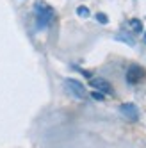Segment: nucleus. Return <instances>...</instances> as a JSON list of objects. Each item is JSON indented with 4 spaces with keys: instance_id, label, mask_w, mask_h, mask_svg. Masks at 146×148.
Here are the masks:
<instances>
[{
    "instance_id": "obj_1",
    "label": "nucleus",
    "mask_w": 146,
    "mask_h": 148,
    "mask_svg": "<svg viewBox=\"0 0 146 148\" xmlns=\"http://www.w3.org/2000/svg\"><path fill=\"white\" fill-rule=\"evenodd\" d=\"M34 13H36V18H38V25L43 29L46 25H50V22L54 20V9H52L50 5L43 4V2H38L34 5Z\"/></svg>"
},
{
    "instance_id": "obj_2",
    "label": "nucleus",
    "mask_w": 146,
    "mask_h": 148,
    "mask_svg": "<svg viewBox=\"0 0 146 148\" xmlns=\"http://www.w3.org/2000/svg\"><path fill=\"white\" fill-rule=\"evenodd\" d=\"M64 88L68 89V93L71 95V97H75V98H78V100H84V98L87 97L84 84H80V82L75 80V79H66V80H64Z\"/></svg>"
},
{
    "instance_id": "obj_3",
    "label": "nucleus",
    "mask_w": 146,
    "mask_h": 148,
    "mask_svg": "<svg viewBox=\"0 0 146 148\" xmlns=\"http://www.w3.org/2000/svg\"><path fill=\"white\" fill-rule=\"evenodd\" d=\"M89 84H91V88H95L96 91H100L102 95H112L114 93V89H112V86L105 80V79H102V77H95V79H91L89 80Z\"/></svg>"
},
{
    "instance_id": "obj_4",
    "label": "nucleus",
    "mask_w": 146,
    "mask_h": 148,
    "mask_svg": "<svg viewBox=\"0 0 146 148\" xmlns=\"http://www.w3.org/2000/svg\"><path fill=\"white\" fill-rule=\"evenodd\" d=\"M143 77H144V70L137 64H132L127 70V82L128 84H137V82L143 80Z\"/></svg>"
},
{
    "instance_id": "obj_5",
    "label": "nucleus",
    "mask_w": 146,
    "mask_h": 148,
    "mask_svg": "<svg viewBox=\"0 0 146 148\" xmlns=\"http://www.w3.org/2000/svg\"><path fill=\"white\" fill-rule=\"evenodd\" d=\"M119 111H121V114L125 116V118L130 120V121H135L139 118V111H137V107H135L134 103H123L119 107Z\"/></svg>"
},
{
    "instance_id": "obj_6",
    "label": "nucleus",
    "mask_w": 146,
    "mask_h": 148,
    "mask_svg": "<svg viewBox=\"0 0 146 148\" xmlns=\"http://www.w3.org/2000/svg\"><path fill=\"white\" fill-rule=\"evenodd\" d=\"M128 29L132 30L134 34H141L143 32V22L137 20V18H132L130 22H128Z\"/></svg>"
},
{
    "instance_id": "obj_7",
    "label": "nucleus",
    "mask_w": 146,
    "mask_h": 148,
    "mask_svg": "<svg viewBox=\"0 0 146 148\" xmlns=\"http://www.w3.org/2000/svg\"><path fill=\"white\" fill-rule=\"evenodd\" d=\"M77 14H78L80 18H87V16H89V9H87V7H82V5H80V7L77 9Z\"/></svg>"
},
{
    "instance_id": "obj_8",
    "label": "nucleus",
    "mask_w": 146,
    "mask_h": 148,
    "mask_svg": "<svg viewBox=\"0 0 146 148\" xmlns=\"http://www.w3.org/2000/svg\"><path fill=\"white\" fill-rule=\"evenodd\" d=\"M96 20L102 23V25H105L107 22H109V18H107V14H103V13H96Z\"/></svg>"
},
{
    "instance_id": "obj_9",
    "label": "nucleus",
    "mask_w": 146,
    "mask_h": 148,
    "mask_svg": "<svg viewBox=\"0 0 146 148\" xmlns=\"http://www.w3.org/2000/svg\"><path fill=\"white\" fill-rule=\"evenodd\" d=\"M93 98H95V100H103V95L98 93V91H93Z\"/></svg>"
},
{
    "instance_id": "obj_10",
    "label": "nucleus",
    "mask_w": 146,
    "mask_h": 148,
    "mask_svg": "<svg viewBox=\"0 0 146 148\" xmlns=\"http://www.w3.org/2000/svg\"><path fill=\"white\" fill-rule=\"evenodd\" d=\"M144 43H146V36H144Z\"/></svg>"
}]
</instances>
